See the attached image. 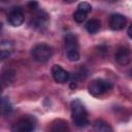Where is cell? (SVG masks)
Masks as SVG:
<instances>
[{
	"instance_id": "obj_7",
	"label": "cell",
	"mask_w": 132,
	"mask_h": 132,
	"mask_svg": "<svg viewBox=\"0 0 132 132\" xmlns=\"http://www.w3.org/2000/svg\"><path fill=\"white\" fill-rule=\"evenodd\" d=\"M8 22L10 25L14 26V27H19L23 24L24 22V13L22 8L20 7H13L9 13H8V18H7Z\"/></svg>"
},
{
	"instance_id": "obj_21",
	"label": "cell",
	"mask_w": 132,
	"mask_h": 132,
	"mask_svg": "<svg viewBox=\"0 0 132 132\" xmlns=\"http://www.w3.org/2000/svg\"><path fill=\"white\" fill-rule=\"evenodd\" d=\"M128 74H129V76H130V77H132V68L128 71Z\"/></svg>"
},
{
	"instance_id": "obj_16",
	"label": "cell",
	"mask_w": 132,
	"mask_h": 132,
	"mask_svg": "<svg viewBox=\"0 0 132 132\" xmlns=\"http://www.w3.org/2000/svg\"><path fill=\"white\" fill-rule=\"evenodd\" d=\"M87 14H88V13H86V12H84V11L77 9V10L73 13V20H74L76 23H82V22L87 19Z\"/></svg>"
},
{
	"instance_id": "obj_18",
	"label": "cell",
	"mask_w": 132,
	"mask_h": 132,
	"mask_svg": "<svg viewBox=\"0 0 132 132\" xmlns=\"http://www.w3.org/2000/svg\"><path fill=\"white\" fill-rule=\"evenodd\" d=\"M37 2L36 1H32V2H30V3H28V7L30 8V9H36V7H37Z\"/></svg>"
},
{
	"instance_id": "obj_9",
	"label": "cell",
	"mask_w": 132,
	"mask_h": 132,
	"mask_svg": "<svg viewBox=\"0 0 132 132\" xmlns=\"http://www.w3.org/2000/svg\"><path fill=\"white\" fill-rule=\"evenodd\" d=\"M127 24V19L121 13H113L109 19V27L111 30H122Z\"/></svg>"
},
{
	"instance_id": "obj_1",
	"label": "cell",
	"mask_w": 132,
	"mask_h": 132,
	"mask_svg": "<svg viewBox=\"0 0 132 132\" xmlns=\"http://www.w3.org/2000/svg\"><path fill=\"white\" fill-rule=\"evenodd\" d=\"M71 118L76 127L82 128L89 124L87 109L79 99H74L71 102Z\"/></svg>"
},
{
	"instance_id": "obj_20",
	"label": "cell",
	"mask_w": 132,
	"mask_h": 132,
	"mask_svg": "<svg viewBox=\"0 0 132 132\" xmlns=\"http://www.w3.org/2000/svg\"><path fill=\"white\" fill-rule=\"evenodd\" d=\"M76 0H64V2H66V3H73V2H75Z\"/></svg>"
},
{
	"instance_id": "obj_19",
	"label": "cell",
	"mask_w": 132,
	"mask_h": 132,
	"mask_svg": "<svg viewBox=\"0 0 132 132\" xmlns=\"http://www.w3.org/2000/svg\"><path fill=\"white\" fill-rule=\"evenodd\" d=\"M127 33H128V36H129V37L132 39V25H131V26L128 28V30H127Z\"/></svg>"
},
{
	"instance_id": "obj_5",
	"label": "cell",
	"mask_w": 132,
	"mask_h": 132,
	"mask_svg": "<svg viewBox=\"0 0 132 132\" xmlns=\"http://www.w3.org/2000/svg\"><path fill=\"white\" fill-rule=\"evenodd\" d=\"M48 23H50V18L47 13L43 10H38L31 20L32 27L38 30H43L44 28H46Z\"/></svg>"
},
{
	"instance_id": "obj_13",
	"label": "cell",
	"mask_w": 132,
	"mask_h": 132,
	"mask_svg": "<svg viewBox=\"0 0 132 132\" xmlns=\"http://www.w3.org/2000/svg\"><path fill=\"white\" fill-rule=\"evenodd\" d=\"M12 111V105L7 97H3L1 100V113L6 117Z\"/></svg>"
},
{
	"instance_id": "obj_10",
	"label": "cell",
	"mask_w": 132,
	"mask_h": 132,
	"mask_svg": "<svg viewBox=\"0 0 132 132\" xmlns=\"http://www.w3.org/2000/svg\"><path fill=\"white\" fill-rule=\"evenodd\" d=\"M11 130L14 132H30L33 130V124L29 119L23 118L13 124Z\"/></svg>"
},
{
	"instance_id": "obj_6",
	"label": "cell",
	"mask_w": 132,
	"mask_h": 132,
	"mask_svg": "<svg viewBox=\"0 0 132 132\" xmlns=\"http://www.w3.org/2000/svg\"><path fill=\"white\" fill-rule=\"evenodd\" d=\"M52 75L53 78L55 79V81L59 82V84H64L66 81H68L70 74L68 71H66L62 66L55 64L52 67Z\"/></svg>"
},
{
	"instance_id": "obj_3",
	"label": "cell",
	"mask_w": 132,
	"mask_h": 132,
	"mask_svg": "<svg viewBox=\"0 0 132 132\" xmlns=\"http://www.w3.org/2000/svg\"><path fill=\"white\" fill-rule=\"evenodd\" d=\"M31 54L35 61L39 63H45L52 58L53 50L50 45L45 43H38L32 48Z\"/></svg>"
},
{
	"instance_id": "obj_14",
	"label": "cell",
	"mask_w": 132,
	"mask_h": 132,
	"mask_svg": "<svg viewBox=\"0 0 132 132\" xmlns=\"http://www.w3.org/2000/svg\"><path fill=\"white\" fill-rule=\"evenodd\" d=\"M14 79V71L11 69H5L2 72V81L3 85H9L13 81Z\"/></svg>"
},
{
	"instance_id": "obj_4",
	"label": "cell",
	"mask_w": 132,
	"mask_h": 132,
	"mask_svg": "<svg viewBox=\"0 0 132 132\" xmlns=\"http://www.w3.org/2000/svg\"><path fill=\"white\" fill-rule=\"evenodd\" d=\"M111 88H112L111 82H109L107 80H104L102 78L93 79L88 86V90H89L90 94L93 95V96H96V97L103 95L104 93L109 91Z\"/></svg>"
},
{
	"instance_id": "obj_2",
	"label": "cell",
	"mask_w": 132,
	"mask_h": 132,
	"mask_svg": "<svg viewBox=\"0 0 132 132\" xmlns=\"http://www.w3.org/2000/svg\"><path fill=\"white\" fill-rule=\"evenodd\" d=\"M64 44L66 56L69 61L75 62L79 60V53H78V42L75 35L68 33L64 37Z\"/></svg>"
},
{
	"instance_id": "obj_12",
	"label": "cell",
	"mask_w": 132,
	"mask_h": 132,
	"mask_svg": "<svg viewBox=\"0 0 132 132\" xmlns=\"http://www.w3.org/2000/svg\"><path fill=\"white\" fill-rule=\"evenodd\" d=\"M93 128L95 131H102V132H107V131H112V128L107 124L106 122L102 120H97L93 123Z\"/></svg>"
},
{
	"instance_id": "obj_15",
	"label": "cell",
	"mask_w": 132,
	"mask_h": 132,
	"mask_svg": "<svg viewBox=\"0 0 132 132\" xmlns=\"http://www.w3.org/2000/svg\"><path fill=\"white\" fill-rule=\"evenodd\" d=\"M52 131H65L68 130L67 123L63 120H58L53 124V127L51 128Z\"/></svg>"
},
{
	"instance_id": "obj_17",
	"label": "cell",
	"mask_w": 132,
	"mask_h": 132,
	"mask_svg": "<svg viewBox=\"0 0 132 132\" xmlns=\"http://www.w3.org/2000/svg\"><path fill=\"white\" fill-rule=\"evenodd\" d=\"M77 9H79V10L86 12V13H89L92 10V6L88 2H80L78 4V6H77Z\"/></svg>"
},
{
	"instance_id": "obj_11",
	"label": "cell",
	"mask_w": 132,
	"mask_h": 132,
	"mask_svg": "<svg viewBox=\"0 0 132 132\" xmlns=\"http://www.w3.org/2000/svg\"><path fill=\"white\" fill-rule=\"evenodd\" d=\"M101 23L98 19H92L86 24V29L90 34H95L99 31Z\"/></svg>"
},
{
	"instance_id": "obj_8",
	"label": "cell",
	"mask_w": 132,
	"mask_h": 132,
	"mask_svg": "<svg viewBox=\"0 0 132 132\" xmlns=\"http://www.w3.org/2000/svg\"><path fill=\"white\" fill-rule=\"evenodd\" d=\"M114 59L116 61L122 65V66H125L127 64L130 63V60H131V52L129 51V48L125 47V46H121L117 50L116 52V55H114Z\"/></svg>"
}]
</instances>
